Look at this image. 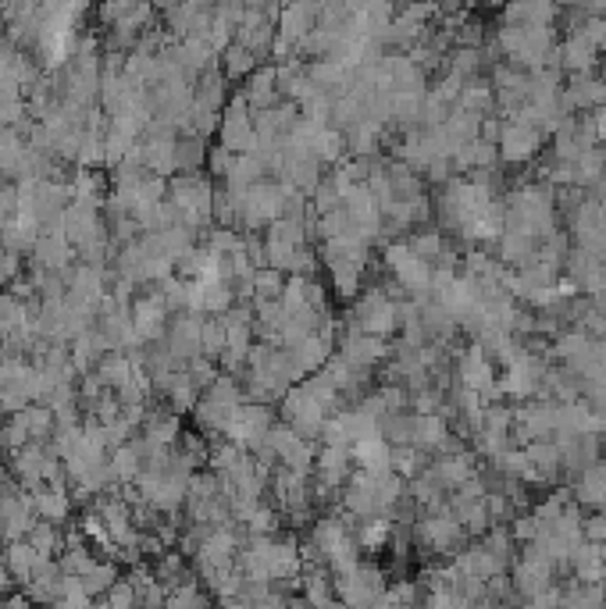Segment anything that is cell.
I'll list each match as a JSON object with an SVG mask.
<instances>
[{"label": "cell", "mask_w": 606, "mask_h": 609, "mask_svg": "<svg viewBox=\"0 0 606 609\" xmlns=\"http://www.w3.org/2000/svg\"><path fill=\"white\" fill-rule=\"evenodd\" d=\"M353 463L364 467V471H389L393 467V442L385 435H368V439L353 442L350 446Z\"/></svg>", "instance_id": "cell-15"}, {"label": "cell", "mask_w": 606, "mask_h": 609, "mask_svg": "<svg viewBox=\"0 0 606 609\" xmlns=\"http://www.w3.org/2000/svg\"><path fill=\"white\" fill-rule=\"evenodd\" d=\"M414 538L425 545L428 553L446 556V553H457L460 545H464L467 531L457 520V513L443 503V506H435V510H425V517L414 524Z\"/></svg>", "instance_id": "cell-1"}, {"label": "cell", "mask_w": 606, "mask_h": 609, "mask_svg": "<svg viewBox=\"0 0 606 609\" xmlns=\"http://www.w3.org/2000/svg\"><path fill=\"white\" fill-rule=\"evenodd\" d=\"M282 421H286L289 428L300 431V435H307V439H318L321 424L328 421V410L307 385L296 382L293 389L282 396Z\"/></svg>", "instance_id": "cell-5"}, {"label": "cell", "mask_w": 606, "mask_h": 609, "mask_svg": "<svg viewBox=\"0 0 606 609\" xmlns=\"http://www.w3.org/2000/svg\"><path fill=\"white\" fill-rule=\"evenodd\" d=\"M275 90H279V86H275V72H250L239 97L254 107V111H264V107H275Z\"/></svg>", "instance_id": "cell-21"}, {"label": "cell", "mask_w": 606, "mask_h": 609, "mask_svg": "<svg viewBox=\"0 0 606 609\" xmlns=\"http://www.w3.org/2000/svg\"><path fill=\"white\" fill-rule=\"evenodd\" d=\"M453 161H457V171L496 168V161H500V150H496V143H489V139L475 136V139H467V143H460L457 154H453Z\"/></svg>", "instance_id": "cell-19"}, {"label": "cell", "mask_w": 606, "mask_h": 609, "mask_svg": "<svg viewBox=\"0 0 606 609\" xmlns=\"http://www.w3.org/2000/svg\"><path fill=\"white\" fill-rule=\"evenodd\" d=\"M410 253H418V257H425L428 264H435V260L446 253V239L439 236V232H414V236L407 239Z\"/></svg>", "instance_id": "cell-22"}, {"label": "cell", "mask_w": 606, "mask_h": 609, "mask_svg": "<svg viewBox=\"0 0 606 609\" xmlns=\"http://www.w3.org/2000/svg\"><path fill=\"white\" fill-rule=\"evenodd\" d=\"M33 506H36V517L61 524V520H68V513H72V492H68V485H47V481H43V485L33 488Z\"/></svg>", "instance_id": "cell-14"}, {"label": "cell", "mask_w": 606, "mask_h": 609, "mask_svg": "<svg viewBox=\"0 0 606 609\" xmlns=\"http://www.w3.org/2000/svg\"><path fill=\"white\" fill-rule=\"evenodd\" d=\"M496 150H500L503 164H528L535 154L542 150V129H535V125H525V122H503V132H500V143H496Z\"/></svg>", "instance_id": "cell-10"}, {"label": "cell", "mask_w": 606, "mask_h": 609, "mask_svg": "<svg viewBox=\"0 0 606 609\" xmlns=\"http://www.w3.org/2000/svg\"><path fill=\"white\" fill-rule=\"evenodd\" d=\"M43 560H50V556L36 553L33 545H29V538H15V542L4 545V567L11 570L15 585H29V577L36 574V567H40Z\"/></svg>", "instance_id": "cell-13"}, {"label": "cell", "mask_w": 606, "mask_h": 609, "mask_svg": "<svg viewBox=\"0 0 606 609\" xmlns=\"http://www.w3.org/2000/svg\"><path fill=\"white\" fill-rule=\"evenodd\" d=\"M332 577H336L339 602H346V606H378L385 585H389L385 570L375 567V563H364V560L357 563V567L343 570V574H332Z\"/></svg>", "instance_id": "cell-3"}, {"label": "cell", "mask_w": 606, "mask_h": 609, "mask_svg": "<svg viewBox=\"0 0 606 609\" xmlns=\"http://www.w3.org/2000/svg\"><path fill=\"white\" fill-rule=\"evenodd\" d=\"M460 107L478 114V118H485V114L496 107V97H492L489 86H467V90H460Z\"/></svg>", "instance_id": "cell-23"}, {"label": "cell", "mask_w": 606, "mask_h": 609, "mask_svg": "<svg viewBox=\"0 0 606 609\" xmlns=\"http://www.w3.org/2000/svg\"><path fill=\"white\" fill-rule=\"evenodd\" d=\"M271 428H275V410L268 403H261V399H246L236 410V417L229 421V428H225V439L236 442L239 449L257 453Z\"/></svg>", "instance_id": "cell-4"}, {"label": "cell", "mask_w": 606, "mask_h": 609, "mask_svg": "<svg viewBox=\"0 0 606 609\" xmlns=\"http://www.w3.org/2000/svg\"><path fill=\"white\" fill-rule=\"evenodd\" d=\"M525 456L528 463H532L535 471L546 478V485H553L560 474V467H564V453H560V442L557 439H532L525 442Z\"/></svg>", "instance_id": "cell-16"}, {"label": "cell", "mask_w": 606, "mask_h": 609, "mask_svg": "<svg viewBox=\"0 0 606 609\" xmlns=\"http://www.w3.org/2000/svg\"><path fill=\"white\" fill-rule=\"evenodd\" d=\"M29 545H33L36 553H43V556H61V549H65V531H61V524H54V520H43V517H36V524L29 528Z\"/></svg>", "instance_id": "cell-20"}, {"label": "cell", "mask_w": 606, "mask_h": 609, "mask_svg": "<svg viewBox=\"0 0 606 609\" xmlns=\"http://www.w3.org/2000/svg\"><path fill=\"white\" fill-rule=\"evenodd\" d=\"M168 314H172V307H168V300H164L161 289L132 300V328H136V335H140L143 346L154 342V339H161L164 328H168Z\"/></svg>", "instance_id": "cell-11"}, {"label": "cell", "mask_w": 606, "mask_h": 609, "mask_svg": "<svg viewBox=\"0 0 606 609\" xmlns=\"http://www.w3.org/2000/svg\"><path fill=\"white\" fill-rule=\"evenodd\" d=\"M432 474L453 492V488L464 485L467 478H475V456L467 453V449H457V453H443L439 460L432 463Z\"/></svg>", "instance_id": "cell-17"}, {"label": "cell", "mask_w": 606, "mask_h": 609, "mask_svg": "<svg viewBox=\"0 0 606 609\" xmlns=\"http://www.w3.org/2000/svg\"><path fill=\"white\" fill-rule=\"evenodd\" d=\"M104 602L107 606H132V602H140V592L132 585V577H118L115 585L104 592Z\"/></svg>", "instance_id": "cell-24"}, {"label": "cell", "mask_w": 606, "mask_h": 609, "mask_svg": "<svg viewBox=\"0 0 606 609\" xmlns=\"http://www.w3.org/2000/svg\"><path fill=\"white\" fill-rule=\"evenodd\" d=\"M218 136H222V147H229L232 154H246V150H254V143H257L254 107L246 104L243 97H236L229 107H225L222 122H218Z\"/></svg>", "instance_id": "cell-7"}, {"label": "cell", "mask_w": 606, "mask_h": 609, "mask_svg": "<svg viewBox=\"0 0 606 609\" xmlns=\"http://www.w3.org/2000/svg\"><path fill=\"white\" fill-rule=\"evenodd\" d=\"M546 371H549V364L542 360V353H532L528 346H521V353L510 360L507 371H503V378H500L503 396H510V399H532V396H539Z\"/></svg>", "instance_id": "cell-6"}, {"label": "cell", "mask_w": 606, "mask_h": 609, "mask_svg": "<svg viewBox=\"0 0 606 609\" xmlns=\"http://www.w3.org/2000/svg\"><path fill=\"white\" fill-rule=\"evenodd\" d=\"M603 264H606V260L599 257V253L585 250V246H574V250H567V260H564L567 278H571L574 289H578V293H585V296H596L599 289L606 285Z\"/></svg>", "instance_id": "cell-12"}, {"label": "cell", "mask_w": 606, "mask_h": 609, "mask_svg": "<svg viewBox=\"0 0 606 609\" xmlns=\"http://www.w3.org/2000/svg\"><path fill=\"white\" fill-rule=\"evenodd\" d=\"M339 357L350 360V364H357V367H371V371H375V364H382V360L389 357V339L350 325V328H343V335H339Z\"/></svg>", "instance_id": "cell-9"}, {"label": "cell", "mask_w": 606, "mask_h": 609, "mask_svg": "<svg viewBox=\"0 0 606 609\" xmlns=\"http://www.w3.org/2000/svg\"><path fill=\"white\" fill-rule=\"evenodd\" d=\"M268 179V168H264V161L254 154V150H246V154H236L229 164V171H225V189H250L254 182Z\"/></svg>", "instance_id": "cell-18"}, {"label": "cell", "mask_w": 606, "mask_h": 609, "mask_svg": "<svg viewBox=\"0 0 606 609\" xmlns=\"http://www.w3.org/2000/svg\"><path fill=\"white\" fill-rule=\"evenodd\" d=\"M353 325L389 339L400 332V300H393L385 289H364L361 300H353Z\"/></svg>", "instance_id": "cell-2"}, {"label": "cell", "mask_w": 606, "mask_h": 609, "mask_svg": "<svg viewBox=\"0 0 606 609\" xmlns=\"http://www.w3.org/2000/svg\"><path fill=\"white\" fill-rule=\"evenodd\" d=\"M232 150L229 147H214V150H207V164L204 168L211 171L214 179H225V171H229V164H232Z\"/></svg>", "instance_id": "cell-25"}, {"label": "cell", "mask_w": 606, "mask_h": 609, "mask_svg": "<svg viewBox=\"0 0 606 609\" xmlns=\"http://www.w3.org/2000/svg\"><path fill=\"white\" fill-rule=\"evenodd\" d=\"M311 474H314V481H318L321 496H328V492H339V488L346 485V478L353 474V453H350V446L321 442L318 456H314Z\"/></svg>", "instance_id": "cell-8"}]
</instances>
